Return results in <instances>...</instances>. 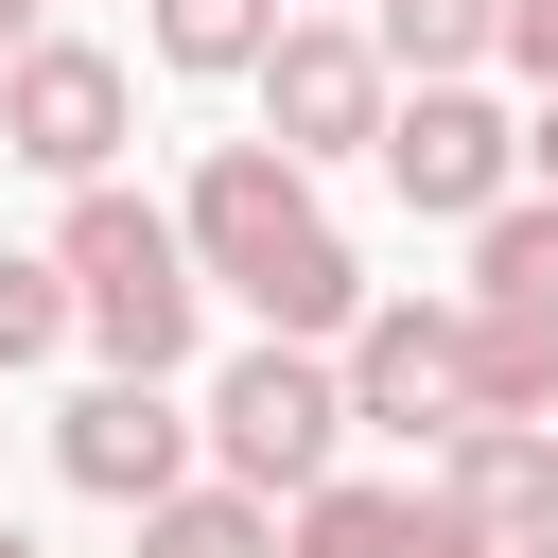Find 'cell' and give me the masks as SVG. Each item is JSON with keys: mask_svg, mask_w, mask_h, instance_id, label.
<instances>
[{"mask_svg": "<svg viewBox=\"0 0 558 558\" xmlns=\"http://www.w3.org/2000/svg\"><path fill=\"white\" fill-rule=\"evenodd\" d=\"M279 17H296V0H140V52H157V70H192V87H244Z\"/></svg>", "mask_w": 558, "mask_h": 558, "instance_id": "cell-13", "label": "cell"}, {"mask_svg": "<svg viewBox=\"0 0 558 558\" xmlns=\"http://www.w3.org/2000/svg\"><path fill=\"white\" fill-rule=\"evenodd\" d=\"M453 296H471V279H453ZM541 401H558V331L471 296V418H541Z\"/></svg>", "mask_w": 558, "mask_h": 558, "instance_id": "cell-14", "label": "cell"}, {"mask_svg": "<svg viewBox=\"0 0 558 558\" xmlns=\"http://www.w3.org/2000/svg\"><path fill=\"white\" fill-rule=\"evenodd\" d=\"M541 418H558V401H541Z\"/></svg>", "mask_w": 558, "mask_h": 558, "instance_id": "cell-23", "label": "cell"}, {"mask_svg": "<svg viewBox=\"0 0 558 558\" xmlns=\"http://www.w3.org/2000/svg\"><path fill=\"white\" fill-rule=\"evenodd\" d=\"M174 227H192V262L262 314V331H349L366 314V262H349V227L314 209V157H279V140H209L192 157V192H174Z\"/></svg>", "mask_w": 558, "mask_h": 558, "instance_id": "cell-1", "label": "cell"}, {"mask_svg": "<svg viewBox=\"0 0 558 558\" xmlns=\"http://www.w3.org/2000/svg\"><path fill=\"white\" fill-rule=\"evenodd\" d=\"M506 558H558V523H541V541H506Z\"/></svg>", "mask_w": 558, "mask_h": 558, "instance_id": "cell-20", "label": "cell"}, {"mask_svg": "<svg viewBox=\"0 0 558 558\" xmlns=\"http://www.w3.org/2000/svg\"><path fill=\"white\" fill-rule=\"evenodd\" d=\"M192 436H209V471H244L262 506H296V488L349 453V366H331L314 331H262V349H227V366H209Z\"/></svg>", "mask_w": 558, "mask_h": 558, "instance_id": "cell-3", "label": "cell"}, {"mask_svg": "<svg viewBox=\"0 0 558 558\" xmlns=\"http://www.w3.org/2000/svg\"><path fill=\"white\" fill-rule=\"evenodd\" d=\"M471 296L558 331V192H506V209H471Z\"/></svg>", "mask_w": 558, "mask_h": 558, "instance_id": "cell-12", "label": "cell"}, {"mask_svg": "<svg viewBox=\"0 0 558 558\" xmlns=\"http://www.w3.org/2000/svg\"><path fill=\"white\" fill-rule=\"evenodd\" d=\"M384 192L418 209V227H471V209H506L523 192V122L471 87V70H418V87H384Z\"/></svg>", "mask_w": 558, "mask_h": 558, "instance_id": "cell-4", "label": "cell"}, {"mask_svg": "<svg viewBox=\"0 0 558 558\" xmlns=\"http://www.w3.org/2000/svg\"><path fill=\"white\" fill-rule=\"evenodd\" d=\"M523 192H558V87L523 105Z\"/></svg>", "mask_w": 558, "mask_h": 558, "instance_id": "cell-18", "label": "cell"}, {"mask_svg": "<svg viewBox=\"0 0 558 558\" xmlns=\"http://www.w3.org/2000/svg\"><path fill=\"white\" fill-rule=\"evenodd\" d=\"M140 558H279V506H262L244 471H209V488L174 471V488L140 506Z\"/></svg>", "mask_w": 558, "mask_h": 558, "instance_id": "cell-11", "label": "cell"}, {"mask_svg": "<svg viewBox=\"0 0 558 558\" xmlns=\"http://www.w3.org/2000/svg\"><path fill=\"white\" fill-rule=\"evenodd\" d=\"M52 471L87 488V506H157L174 471H192V401L157 384V366H105V384H70V418H52Z\"/></svg>", "mask_w": 558, "mask_h": 558, "instance_id": "cell-8", "label": "cell"}, {"mask_svg": "<svg viewBox=\"0 0 558 558\" xmlns=\"http://www.w3.org/2000/svg\"><path fill=\"white\" fill-rule=\"evenodd\" d=\"M244 87H262V140L331 174V157H366V140H384V87H401V70H384V35H366V17H314V0H296V17L262 35V70H244Z\"/></svg>", "mask_w": 558, "mask_h": 558, "instance_id": "cell-6", "label": "cell"}, {"mask_svg": "<svg viewBox=\"0 0 558 558\" xmlns=\"http://www.w3.org/2000/svg\"><path fill=\"white\" fill-rule=\"evenodd\" d=\"M331 366H349V436H453L471 418V296H366L349 331H331Z\"/></svg>", "mask_w": 558, "mask_h": 558, "instance_id": "cell-5", "label": "cell"}, {"mask_svg": "<svg viewBox=\"0 0 558 558\" xmlns=\"http://www.w3.org/2000/svg\"><path fill=\"white\" fill-rule=\"evenodd\" d=\"M401 523H418V488H384V471H314V488L279 506V558H401Z\"/></svg>", "mask_w": 558, "mask_h": 558, "instance_id": "cell-10", "label": "cell"}, {"mask_svg": "<svg viewBox=\"0 0 558 558\" xmlns=\"http://www.w3.org/2000/svg\"><path fill=\"white\" fill-rule=\"evenodd\" d=\"M314 17H366V0H314Z\"/></svg>", "mask_w": 558, "mask_h": 558, "instance_id": "cell-22", "label": "cell"}, {"mask_svg": "<svg viewBox=\"0 0 558 558\" xmlns=\"http://www.w3.org/2000/svg\"><path fill=\"white\" fill-rule=\"evenodd\" d=\"M506 70H523V87H558V0H506Z\"/></svg>", "mask_w": 558, "mask_h": 558, "instance_id": "cell-17", "label": "cell"}, {"mask_svg": "<svg viewBox=\"0 0 558 558\" xmlns=\"http://www.w3.org/2000/svg\"><path fill=\"white\" fill-rule=\"evenodd\" d=\"M436 488H453L488 541H541V523H558V418H453V436H436Z\"/></svg>", "mask_w": 558, "mask_h": 558, "instance_id": "cell-9", "label": "cell"}, {"mask_svg": "<svg viewBox=\"0 0 558 558\" xmlns=\"http://www.w3.org/2000/svg\"><path fill=\"white\" fill-rule=\"evenodd\" d=\"M17 35H52V0H0V52H17Z\"/></svg>", "mask_w": 558, "mask_h": 558, "instance_id": "cell-19", "label": "cell"}, {"mask_svg": "<svg viewBox=\"0 0 558 558\" xmlns=\"http://www.w3.org/2000/svg\"><path fill=\"white\" fill-rule=\"evenodd\" d=\"M0 558H35V541H17V523H0Z\"/></svg>", "mask_w": 558, "mask_h": 558, "instance_id": "cell-21", "label": "cell"}, {"mask_svg": "<svg viewBox=\"0 0 558 558\" xmlns=\"http://www.w3.org/2000/svg\"><path fill=\"white\" fill-rule=\"evenodd\" d=\"M366 35H384V70L418 87V70H488V52H506V0H366Z\"/></svg>", "mask_w": 558, "mask_h": 558, "instance_id": "cell-15", "label": "cell"}, {"mask_svg": "<svg viewBox=\"0 0 558 558\" xmlns=\"http://www.w3.org/2000/svg\"><path fill=\"white\" fill-rule=\"evenodd\" d=\"M52 262H70V331H87L105 366H157V384L192 366V331H209V262H192L174 209H140L122 174H70Z\"/></svg>", "mask_w": 558, "mask_h": 558, "instance_id": "cell-2", "label": "cell"}, {"mask_svg": "<svg viewBox=\"0 0 558 558\" xmlns=\"http://www.w3.org/2000/svg\"><path fill=\"white\" fill-rule=\"evenodd\" d=\"M52 349H70V262H52V244H35V262L0 244V366H52Z\"/></svg>", "mask_w": 558, "mask_h": 558, "instance_id": "cell-16", "label": "cell"}, {"mask_svg": "<svg viewBox=\"0 0 558 558\" xmlns=\"http://www.w3.org/2000/svg\"><path fill=\"white\" fill-rule=\"evenodd\" d=\"M122 140H140V70H122L105 35H17V52H0V157H35V174L70 192V174H105Z\"/></svg>", "mask_w": 558, "mask_h": 558, "instance_id": "cell-7", "label": "cell"}]
</instances>
